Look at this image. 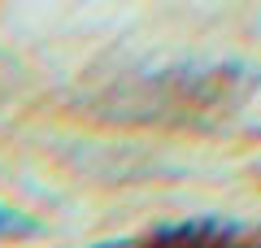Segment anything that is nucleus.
<instances>
[{
  "label": "nucleus",
  "mask_w": 261,
  "mask_h": 248,
  "mask_svg": "<svg viewBox=\"0 0 261 248\" xmlns=\"http://www.w3.org/2000/svg\"><path fill=\"white\" fill-rule=\"evenodd\" d=\"M157 239H240V227H218V222H192V227H166Z\"/></svg>",
  "instance_id": "1"
}]
</instances>
